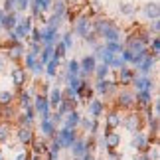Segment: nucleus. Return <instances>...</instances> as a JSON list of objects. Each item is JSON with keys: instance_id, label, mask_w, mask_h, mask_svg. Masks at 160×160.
<instances>
[{"instance_id": "nucleus-1", "label": "nucleus", "mask_w": 160, "mask_h": 160, "mask_svg": "<svg viewBox=\"0 0 160 160\" xmlns=\"http://www.w3.org/2000/svg\"><path fill=\"white\" fill-rule=\"evenodd\" d=\"M53 138L59 142L61 148H71V144L77 140V132L75 131H69V128H59V131L55 132Z\"/></svg>"}, {"instance_id": "nucleus-2", "label": "nucleus", "mask_w": 160, "mask_h": 160, "mask_svg": "<svg viewBox=\"0 0 160 160\" xmlns=\"http://www.w3.org/2000/svg\"><path fill=\"white\" fill-rule=\"evenodd\" d=\"M131 148L138 150V152H148L150 150V137H148V134H144L142 131H140V132H134L132 134Z\"/></svg>"}, {"instance_id": "nucleus-3", "label": "nucleus", "mask_w": 160, "mask_h": 160, "mask_svg": "<svg viewBox=\"0 0 160 160\" xmlns=\"http://www.w3.org/2000/svg\"><path fill=\"white\" fill-rule=\"evenodd\" d=\"M34 113L40 115V121H44V119H48V117H50L52 109H50V105H48L46 95H40V93H38V95L34 97Z\"/></svg>"}, {"instance_id": "nucleus-4", "label": "nucleus", "mask_w": 160, "mask_h": 160, "mask_svg": "<svg viewBox=\"0 0 160 160\" xmlns=\"http://www.w3.org/2000/svg\"><path fill=\"white\" fill-rule=\"evenodd\" d=\"M95 67H97V59L93 58V53L85 55V58L79 61V77H81V79L89 77L91 73L95 71Z\"/></svg>"}, {"instance_id": "nucleus-5", "label": "nucleus", "mask_w": 160, "mask_h": 160, "mask_svg": "<svg viewBox=\"0 0 160 160\" xmlns=\"http://www.w3.org/2000/svg\"><path fill=\"white\" fill-rule=\"evenodd\" d=\"M99 36L105 42H121V30H119V26H117L115 22H111V20H109L107 26L101 30Z\"/></svg>"}, {"instance_id": "nucleus-6", "label": "nucleus", "mask_w": 160, "mask_h": 160, "mask_svg": "<svg viewBox=\"0 0 160 160\" xmlns=\"http://www.w3.org/2000/svg\"><path fill=\"white\" fill-rule=\"evenodd\" d=\"M121 125L127 128L128 132H140V127H142V121H140V117L137 113H131V115H127L125 119L121 121Z\"/></svg>"}, {"instance_id": "nucleus-7", "label": "nucleus", "mask_w": 160, "mask_h": 160, "mask_svg": "<svg viewBox=\"0 0 160 160\" xmlns=\"http://www.w3.org/2000/svg\"><path fill=\"white\" fill-rule=\"evenodd\" d=\"M12 32L16 34V38H28L30 32H32V18H22V20H18L16 28L12 30Z\"/></svg>"}, {"instance_id": "nucleus-8", "label": "nucleus", "mask_w": 160, "mask_h": 160, "mask_svg": "<svg viewBox=\"0 0 160 160\" xmlns=\"http://www.w3.org/2000/svg\"><path fill=\"white\" fill-rule=\"evenodd\" d=\"M93 91H97L99 95H113L117 93V81H109V79H101L95 83Z\"/></svg>"}, {"instance_id": "nucleus-9", "label": "nucleus", "mask_w": 160, "mask_h": 160, "mask_svg": "<svg viewBox=\"0 0 160 160\" xmlns=\"http://www.w3.org/2000/svg\"><path fill=\"white\" fill-rule=\"evenodd\" d=\"M79 121H81V115H79V111H69L65 117H63V121H61V128H69V131H75V128L79 127Z\"/></svg>"}, {"instance_id": "nucleus-10", "label": "nucleus", "mask_w": 160, "mask_h": 160, "mask_svg": "<svg viewBox=\"0 0 160 160\" xmlns=\"http://www.w3.org/2000/svg\"><path fill=\"white\" fill-rule=\"evenodd\" d=\"M103 111H105V103L101 99H91L87 103V113L91 115V119L97 121L99 117H103Z\"/></svg>"}, {"instance_id": "nucleus-11", "label": "nucleus", "mask_w": 160, "mask_h": 160, "mask_svg": "<svg viewBox=\"0 0 160 160\" xmlns=\"http://www.w3.org/2000/svg\"><path fill=\"white\" fill-rule=\"evenodd\" d=\"M131 85H134V89H137V93L138 91H148V93H152L154 91V81H152L150 77H134L132 79V83Z\"/></svg>"}, {"instance_id": "nucleus-12", "label": "nucleus", "mask_w": 160, "mask_h": 160, "mask_svg": "<svg viewBox=\"0 0 160 160\" xmlns=\"http://www.w3.org/2000/svg\"><path fill=\"white\" fill-rule=\"evenodd\" d=\"M134 105V95L131 91H119L117 95V107L119 109H131Z\"/></svg>"}, {"instance_id": "nucleus-13", "label": "nucleus", "mask_w": 160, "mask_h": 160, "mask_svg": "<svg viewBox=\"0 0 160 160\" xmlns=\"http://www.w3.org/2000/svg\"><path fill=\"white\" fill-rule=\"evenodd\" d=\"M134 105H137L138 109H150L152 105V93H148V91H138L137 95H134Z\"/></svg>"}, {"instance_id": "nucleus-14", "label": "nucleus", "mask_w": 160, "mask_h": 160, "mask_svg": "<svg viewBox=\"0 0 160 160\" xmlns=\"http://www.w3.org/2000/svg\"><path fill=\"white\" fill-rule=\"evenodd\" d=\"M119 144H121V134L115 132V131H107L105 137H103V146L109 150H115Z\"/></svg>"}, {"instance_id": "nucleus-15", "label": "nucleus", "mask_w": 160, "mask_h": 160, "mask_svg": "<svg viewBox=\"0 0 160 160\" xmlns=\"http://www.w3.org/2000/svg\"><path fill=\"white\" fill-rule=\"evenodd\" d=\"M89 32H91V20H89V16L77 18V20H75V34L81 36V38H85Z\"/></svg>"}, {"instance_id": "nucleus-16", "label": "nucleus", "mask_w": 160, "mask_h": 160, "mask_svg": "<svg viewBox=\"0 0 160 160\" xmlns=\"http://www.w3.org/2000/svg\"><path fill=\"white\" fill-rule=\"evenodd\" d=\"M105 121H107V131H115V128L121 127L122 117H121V113H119L117 109H113V111H109V113H107Z\"/></svg>"}, {"instance_id": "nucleus-17", "label": "nucleus", "mask_w": 160, "mask_h": 160, "mask_svg": "<svg viewBox=\"0 0 160 160\" xmlns=\"http://www.w3.org/2000/svg\"><path fill=\"white\" fill-rule=\"evenodd\" d=\"M154 63H156V58H154L152 53H146V55H144V59L138 63V71L142 73V77H146V75H148V73L152 71Z\"/></svg>"}, {"instance_id": "nucleus-18", "label": "nucleus", "mask_w": 160, "mask_h": 160, "mask_svg": "<svg viewBox=\"0 0 160 160\" xmlns=\"http://www.w3.org/2000/svg\"><path fill=\"white\" fill-rule=\"evenodd\" d=\"M16 138H18V142H20V144H32V140H34V131H32V128L18 127Z\"/></svg>"}, {"instance_id": "nucleus-19", "label": "nucleus", "mask_w": 160, "mask_h": 160, "mask_svg": "<svg viewBox=\"0 0 160 160\" xmlns=\"http://www.w3.org/2000/svg\"><path fill=\"white\" fill-rule=\"evenodd\" d=\"M48 105H50V109H58V105L61 103V89L58 87V85H55L53 89H50L48 91Z\"/></svg>"}, {"instance_id": "nucleus-20", "label": "nucleus", "mask_w": 160, "mask_h": 160, "mask_svg": "<svg viewBox=\"0 0 160 160\" xmlns=\"http://www.w3.org/2000/svg\"><path fill=\"white\" fill-rule=\"evenodd\" d=\"M77 109V99H61V103L58 105V113L61 115V117H65L69 111H75Z\"/></svg>"}, {"instance_id": "nucleus-21", "label": "nucleus", "mask_w": 160, "mask_h": 160, "mask_svg": "<svg viewBox=\"0 0 160 160\" xmlns=\"http://www.w3.org/2000/svg\"><path fill=\"white\" fill-rule=\"evenodd\" d=\"M134 77H137L134 69H128L127 65L122 67V69H119V83H121V85H131Z\"/></svg>"}, {"instance_id": "nucleus-22", "label": "nucleus", "mask_w": 160, "mask_h": 160, "mask_svg": "<svg viewBox=\"0 0 160 160\" xmlns=\"http://www.w3.org/2000/svg\"><path fill=\"white\" fill-rule=\"evenodd\" d=\"M71 154L75 156V158H81L85 152H87V148H85V138H81V137H77V140L71 144Z\"/></svg>"}, {"instance_id": "nucleus-23", "label": "nucleus", "mask_w": 160, "mask_h": 160, "mask_svg": "<svg viewBox=\"0 0 160 160\" xmlns=\"http://www.w3.org/2000/svg\"><path fill=\"white\" fill-rule=\"evenodd\" d=\"M16 24H18V14H16V12H14V14H4L2 22H0V28H4V30H8V32H12V30L16 28Z\"/></svg>"}, {"instance_id": "nucleus-24", "label": "nucleus", "mask_w": 160, "mask_h": 160, "mask_svg": "<svg viewBox=\"0 0 160 160\" xmlns=\"http://www.w3.org/2000/svg\"><path fill=\"white\" fill-rule=\"evenodd\" d=\"M12 81H14L16 87H22L26 83V69L24 67H14L12 69Z\"/></svg>"}, {"instance_id": "nucleus-25", "label": "nucleus", "mask_w": 160, "mask_h": 160, "mask_svg": "<svg viewBox=\"0 0 160 160\" xmlns=\"http://www.w3.org/2000/svg\"><path fill=\"white\" fill-rule=\"evenodd\" d=\"M40 132L44 134L46 138H53V137H55V132H58V128H55L48 119H44V121L40 122Z\"/></svg>"}, {"instance_id": "nucleus-26", "label": "nucleus", "mask_w": 160, "mask_h": 160, "mask_svg": "<svg viewBox=\"0 0 160 160\" xmlns=\"http://www.w3.org/2000/svg\"><path fill=\"white\" fill-rule=\"evenodd\" d=\"M22 53H24V46L18 42V44L14 46H8V52H6V58L12 59V61H16V59H20L22 58Z\"/></svg>"}, {"instance_id": "nucleus-27", "label": "nucleus", "mask_w": 160, "mask_h": 160, "mask_svg": "<svg viewBox=\"0 0 160 160\" xmlns=\"http://www.w3.org/2000/svg\"><path fill=\"white\" fill-rule=\"evenodd\" d=\"M52 8H53V16L65 18V14H67V4H65V0H52Z\"/></svg>"}, {"instance_id": "nucleus-28", "label": "nucleus", "mask_w": 160, "mask_h": 160, "mask_svg": "<svg viewBox=\"0 0 160 160\" xmlns=\"http://www.w3.org/2000/svg\"><path fill=\"white\" fill-rule=\"evenodd\" d=\"M32 154H36V156H42V154H46L48 152V142L44 138H34L32 140Z\"/></svg>"}, {"instance_id": "nucleus-29", "label": "nucleus", "mask_w": 160, "mask_h": 160, "mask_svg": "<svg viewBox=\"0 0 160 160\" xmlns=\"http://www.w3.org/2000/svg\"><path fill=\"white\" fill-rule=\"evenodd\" d=\"M144 16L148 18V20H158V16H160V8H158V4L156 2H152V4H146L144 6Z\"/></svg>"}, {"instance_id": "nucleus-30", "label": "nucleus", "mask_w": 160, "mask_h": 160, "mask_svg": "<svg viewBox=\"0 0 160 160\" xmlns=\"http://www.w3.org/2000/svg\"><path fill=\"white\" fill-rule=\"evenodd\" d=\"M105 50L115 53V55H119L125 48H122V42H105Z\"/></svg>"}, {"instance_id": "nucleus-31", "label": "nucleus", "mask_w": 160, "mask_h": 160, "mask_svg": "<svg viewBox=\"0 0 160 160\" xmlns=\"http://www.w3.org/2000/svg\"><path fill=\"white\" fill-rule=\"evenodd\" d=\"M65 73H67V77H79V61L77 59H71L69 63H67Z\"/></svg>"}, {"instance_id": "nucleus-32", "label": "nucleus", "mask_w": 160, "mask_h": 160, "mask_svg": "<svg viewBox=\"0 0 160 160\" xmlns=\"http://www.w3.org/2000/svg\"><path fill=\"white\" fill-rule=\"evenodd\" d=\"M109 71H111V67L109 65H105V63H101V65H97L95 67V77H97V81H101V79H107V75H109Z\"/></svg>"}, {"instance_id": "nucleus-33", "label": "nucleus", "mask_w": 160, "mask_h": 160, "mask_svg": "<svg viewBox=\"0 0 160 160\" xmlns=\"http://www.w3.org/2000/svg\"><path fill=\"white\" fill-rule=\"evenodd\" d=\"M58 67H59V59H50V61H48V63H46V73H48V75H50V77H55V73H58Z\"/></svg>"}, {"instance_id": "nucleus-34", "label": "nucleus", "mask_w": 160, "mask_h": 160, "mask_svg": "<svg viewBox=\"0 0 160 160\" xmlns=\"http://www.w3.org/2000/svg\"><path fill=\"white\" fill-rule=\"evenodd\" d=\"M52 55H53V46H46V48H44V50H42V52H40V55H38V59H40V61H42V63H44V65H46V63H48V61H50V59H52Z\"/></svg>"}, {"instance_id": "nucleus-35", "label": "nucleus", "mask_w": 160, "mask_h": 160, "mask_svg": "<svg viewBox=\"0 0 160 160\" xmlns=\"http://www.w3.org/2000/svg\"><path fill=\"white\" fill-rule=\"evenodd\" d=\"M14 103V95L10 91H0V107H10Z\"/></svg>"}, {"instance_id": "nucleus-36", "label": "nucleus", "mask_w": 160, "mask_h": 160, "mask_svg": "<svg viewBox=\"0 0 160 160\" xmlns=\"http://www.w3.org/2000/svg\"><path fill=\"white\" fill-rule=\"evenodd\" d=\"M28 107H32V95L28 91H20V109L26 111Z\"/></svg>"}, {"instance_id": "nucleus-37", "label": "nucleus", "mask_w": 160, "mask_h": 160, "mask_svg": "<svg viewBox=\"0 0 160 160\" xmlns=\"http://www.w3.org/2000/svg\"><path fill=\"white\" fill-rule=\"evenodd\" d=\"M81 77H67V89H71L73 93H77V89L81 87Z\"/></svg>"}, {"instance_id": "nucleus-38", "label": "nucleus", "mask_w": 160, "mask_h": 160, "mask_svg": "<svg viewBox=\"0 0 160 160\" xmlns=\"http://www.w3.org/2000/svg\"><path fill=\"white\" fill-rule=\"evenodd\" d=\"M8 134H10V125L6 121L0 122V142H6L8 140Z\"/></svg>"}, {"instance_id": "nucleus-39", "label": "nucleus", "mask_w": 160, "mask_h": 160, "mask_svg": "<svg viewBox=\"0 0 160 160\" xmlns=\"http://www.w3.org/2000/svg\"><path fill=\"white\" fill-rule=\"evenodd\" d=\"M4 14H14L16 12V0H4V4L0 6Z\"/></svg>"}, {"instance_id": "nucleus-40", "label": "nucleus", "mask_w": 160, "mask_h": 160, "mask_svg": "<svg viewBox=\"0 0 160 160\" xmlns=\"http://www.w3.org/2000/svg\"><path fill=\"white\" fill-rule=\"evenodd\" d=\"M0 115H4V119H6V122H8L10 119H14V117H18V111L14 109V107H4V111H0Z\"/></svg>"}, {"instance_id": "nucleus-41", "label": "nucleus", "mask_w": 160, "mask_h": 160, "mask_svg": "<svg viewBox=\"0 0 160 160\" xmlns=\"http://www.w3.org/2000/svg\"><path fill=\"white\" fill-rule=\"evenodd\" d=\"M36 61H38V55H34V53H30V52L24 55V65H26V69H32Z\"/></svg>"}, {"instance_id": "nucleus-42", "label": "nucleus", "mask_w": 160, "mask_h": 160, "mask_svg": "<svg viewBox=\"0 0 160 160\" xmlns=\"http://www.w3.org/2000/svg\"><path fill=\"white\" fill-rule=\"evenodd\" d=\"M61 44H63V48H65V50H71V48H73V38H71V32H65L63 36H61Z\"/></svg>"}, {"instance_id": "nucleus-43", "label": "nucleus", "mask_w": 160, "mask_h": 160, "mask_svg": "<svg viewBox=\"0 0 160 160\" xmlns=\"http://www.w3.org/2000/svg\"><path fill=\"white\" fill-rule=\"evenodd\" d=\"M148 46L152 48V55H154V58H158V53H160V40H158V38H152Z\"/></svg>"}, {"instance_id": "nucleus-44", "label": "nucleus", "mask_w": 160, "mask_h": 160, "mask_svg": "<svg viewBox=\"0 0 160 160\" xmlns=\"http://www.w3.org/2000/svg\"><path fill=\"white\" fill-rule=\"evenodd\" d=\"M83 40H85V44H89L91 48H95V46H97V34H95V32H89Z\"/></svg>"}, {"instance_id": "nucleus-45", "label": "nucleus", "mask_w": 160, "mask_h": 160, "mask_svg": "<svg viewBox=\"0 0 160 160\" xmlns=\"http://www.w3.org/2000/svg\"><path fill=\"white\" fill-rule=\"evenodd\" d=\"M119 8H121L122 14H127V16H132L134 12H137V8H134V6H131V4H121Z\"/></svg>"}, {"instance_id": "nucleus-46", "label": "nucleus", "mask_w": 160, "mask_h": 160, "mask_svg": "<svg viewBox=\"0 0 160 160\" xmlns=\"http://www.w3.org/2000/svg\"><path fill=\"white\" fill-rule=\"evenodd\" d=\"M44 69H46V65L38 59V61L34 63V67H32V73H34V75H42V73H44Z\"/></svg>"}, {"instance_id": "nucleus-47", "label": "nucleus", "mask_w": 160, "mask_h": 160, "mask_svg": "<svg viewBox=\"0 0 160 160\" xmlns=\"http://www.w3.org/2000/svg\"><path fill=\"white\" fill-rule=\"evenodd\" d=\"M28 6H30V0H16V10L24 12V10H28Z\"/></svg>"}, {"instance_id": "nucleus-48", "label": "nucleus", "mask_w": 160, "mask_h": 160, "mask_svg": "<svg viewBox=\"0 0 160 160\" xmlns=\"http://www.w3.org/2000/svg\"><path fill=\"white\" fill-rule=\"evenodd\" d=\"M40 52H42V48H40V44H30V53H34V55H40Z\"/></svg>"}, {"instance_id": "nucleus-49", "label": "nucleus", "mask_w": 160, "mask_h": 160, "mask_svg": "<svg viewBox=\"0 0 160 160\" xmlns=\"http://www.w3.org/2000/svg\"><path fill=\"white\" fill-rule=\"evenodd\" d=\"M14 160H30V154H28L26 150H22V152H18V154H16Z\"/></svg>"}, {"instance_id": "nucleus-50", "label": "nucleus", "mask_w": 160, "mask_h": 160, "mask_svg": "<svg viewBox=\"0 0 160 160\" xmlns=\"http://www.w3.org/2000/svg\"><path fill=\"white\" fill-rule=\"evenodd\" d=\"M150 30H152L154 34H158V32H160V22H158V20H154V22L150 24Z\"/></svg>"}, {"instance_id": "nucleus-51", "label": "nucleus", "mask_w": 160, "mask_h": 160, "mask_svg": "<svg viewBox=\"0 0 160 160\" xmlns=\"http://www.w3.org/2000/svg\"><path fill=\"white\" fill-rule=\"evenodd\" d=\"M134 160H148V152H137Z\"/></svg>"}, {"instance_id": "nucleus-52", "label": "nucleus", "mask_w": 160, "mask_h": 160, "mask_svg": "<svg viewBox=\"0 0 160 160\" xmlns=\"http://www.w3.org/2000/svg\"><path fill=\"white\" fill-rule=\"evenodd\" d=\"M99 10H101L99 2H97V0H93V2H91V12H99Z\"/></svg>"}, {"instance_id": "nucleus-53", "label": "nucleus", "mask_w": 160, "mask_h": 160, "mask_svg": "<svg viewBox=\"0 0 160 160\" xmlns=\"http://www.w3.org/2000/svg\"><path fill=\"white\" fill-rule=\"evenodd\" d=\"M79 160H93V154H89V152H85V154L79 158Z\"/></svg>"}, {"instance_id": "nucleus-54", "label": "nucleus", "mask_w": 160, "mask_h": 160, "mask_svg": "<svg viewBox=\"0 0 160 160\" xmlns=\"http://www.w3.org/2000/svg\"><path fill=\"white\" fill-rule=\"evenodd\" d=\"M2 18H4V12H2V8H0V22H2Z\"/></svg>"}, {"instance_id": "nucleus-55", "label": "nucleus", "mask_w": 160, "mask_h": 160, "mask_svg": "<svg viewBox=\"0 0 160 160\" xmlns=\"http://www.w3.org/2000/svg\"><path fill=\"white\" fill-rule=\"evenodd\" d=\"M0 160H4V154H2V152H0Z\"/></svg>"}, {"instance_id": "nucleus-56", "label": "nucleus", "mask_w": 160, "mask_h": 160, "mask_svg": "<svg viewBox=\"0 0 160 160\" xmlns=\"http://www.w3.org/2000/svg\"><path fill=\"white\" fill-rule=\"evenodd\" d=\"M73 160H79V158H73Z\"/></svg>"}]
</instances>
